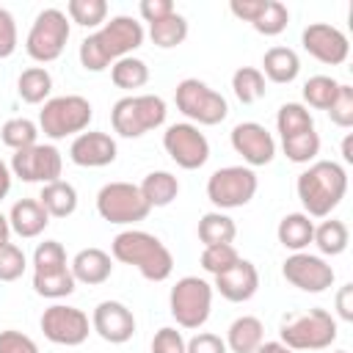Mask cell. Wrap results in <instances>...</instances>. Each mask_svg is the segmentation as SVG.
Masks as SVG:
<instances>
[{
	"label": "cell",
	"mask_w": 353,
	"mask_h": 353,
	"mask_svg": "<svg viewBox=\"0 0 353 353\" xmlns=\"http://www.w3.org/2000/svg\"><path fill=\"white\" fill-rule=\"evenodd\" d=\"M141 44H143V25L127 14H119L110 17V22H105L97 33L85 36L80 41L77 55L85 72H105L119 58L132 55Z\"/></svg>",
	"instance_id": "cell-1"
},
{
	"label": "cell",
	"mask_w": 353,
	"mask_h": 353,
	"mask_svg": "<svg viewBox=\"0 0 353 353\" xmlns=\"http://www.w3.org/2000/svg\"><path fill=\"white\" fill-rule=\"evenodd\" d=\"M295 190L309 218H328L347 193V171L334 160H314L298 174Z\"/></svg>",
	"instance_id": "cell-2"
},
{
	"label": "cell",
	"mask_w": 353,
	"mask_h": 353,
	"mask_svg": "<svg viewBox=\"0 0 353 353\" xmlns=\"http://www.w3.org/2000/svg\"><path fill=\"white\" fill-rule=\"evenodd\" d=\"M113 259L121 265H132L146 281H165L174 270V256L163 245L160 237L143 229H124L110 243Z\"/></svg>",
	"instance_id": "cell-3"
},
{
	"label": "cell",
	"mask_w": 353,
	"mask_h": 353,
	"mask_svg": "<svg viewBox=\"0 0 353 353\" xmlns=\"http://www.w3.org/2000/svg\"><path fill=\"white\" fill-rule=\"evenodd\" d=\"M165 102L157 94H130L121 97L113 110H110V124L113 132H119L121 138H141L157 127H163L165 121Z\"/></svg>",
	"instance_id": "cell-4"
},
{
	"label": "cell",
	"mask_w": 353,
	"mask_h": 353,
	"mask_svg": "<svg viewBox=\"0 0 353 353\" xmlns=\"http://www.w3.org/2000/svg\"><path fill=\"white\" fill-rule=\"evenodd\" d=\"M279 342L292 347L295 353L301 350H325L336 339V320L325 309H309L301 314H287L279 328Z\"/></svg>",
	"instance_id": "cell-5"
},
{
	"label": "cell",
	"mask_w": 353,
	"mask_h": 353,
	"mask_svg": "<svg viewBox=\"0 0 353 353\" xmlns=\"http://www.w3.org/2000/svg\"><path fill=\"white\" fill-rule=\"evenodd\" d=\"M91 119H94V108L85 97L63 94V97H52V99L44 102V108L39 110V130L47 138L61 141L66 135L85 132Z\"/></svg>",
	"instance_id": "cell-6"
},
{
	"label": "cell",
	"mask_w": 353,
	"mask_h": 353,
	"mask_svg": "<svg viewBox=\"0 0 353 353\" xmlns=\"http://www.w3.org/2000/svg\"><path fill=\"white\" fill-rule=\"evenodd\" d=\"M174 102H176V110L182 116H188L196 127L199 124L215 127V124H221L229 116L226 99L215 88H210L204 80H199V77L179 80L176 83V91H174Z\"/></svg>",
	"instance_id": "cell-7"
},
{
	"label": "cell",
	"mask_w": 353,
	"mask_h": 353,
	"mask_svg": "<svg viewBox=\"0 0 353 353\" xmlns=\"http://www.w3.org/2000/svg\"><path fill=\"white\" fill-rule=\"evenodd\" d=\"M168 309L179 328H201L212 309V284L199 276H182L168 292Z\"/></svg>",
	"instance_id": "cell-8"
},
{
	"label": "cell",
	"mask_w": 353,
	"mask_h": 353,
	"mask_svg": "<svg viewBox=\"0 0 353 353\" xmlns=\"http://www.w3.org/2000/svg\"><path fill=\"white\" fill-rule=\"evenodd\" d=\"M69 17L61 8H44L36 14L28 39H25V52L36 61V63H50L55 58H61L66 41H69Z\"/></svg>",
	"instance_id": "cell-9"
},
{
	"label": "cell",
	"mask_w": 353,
	"mask_h": 353,
	"mask_svg": "<svg viewBox=\"0 0 353 353\" xmlns=\"http://www.w3.org/2000/svg\"><path fill=\"white\" fill-rule=\"evenodd\" d=\"M97 212L108 223L130 226V223L143 221L152 212V207L146 204L138 185H132V182H108L97 193Z\"/></svg>",
	"instance_id": "cell-10"
},
{
	"label": "cell",
	"mask_w": 353,
	"mask_h": 353,
	"mask_svg": "<svg viewBox=\"0 0 353 353\" xmlns=\"http://www.w3.org/2000/svg\"><path fill=\"white\" fill-rule=\"evenodd\" d=\"M259 179L254 174V168L248 165H223L218 171H212V176L207 179V199L223 212V210H237L245 207L254 196H256Z\"/></svg>",
	"instance_id": "cell-11"
},
{
	"label": "cell",
	"mask_w": 353,
	"mask_h": 353,
	"mask_svg": "<svg viewBox=\"0 0 353 353\" xmlns=\"http://www.w3.org/2000/svg\"><path fill=\"white\" fill-rule=\"evenodd\" d=\"M163 149L185 171H196V168H201L210 160V141L190 121H176V124L165 127V132H163Z\"/></svg>",
	"instance_id": "cell-12"
},
{
	"label": "cell",
	"mask_w": 353,
	"mask_h": 353,
	"mask_svg": "<svg viewBox=\"0 0 353 353\" xmlns=\"http://www.w3.org/2000/svg\"><path fill=\"white\" fill-rule=\"evenodd\" d=\"M39 325H41V334L52 345H66V347L83 345L88 339V334H91L88 314L83 309L66 306V303H52L50 309H44Z\"/></svg>",
	"instance_id": "cell-13"
},
{
	"label": "cell",
	"mask_w": 353,
	"mask_h": 353,
	"mask_svg": "<svg viewBox=\"0 0 353 353\" xmlns=\"http://www.w3.org/2000/svg\"><path fill=\"white\" fill-rule=\"evenodd\" d=\"M11 174L22 182H55L63 171V157L52 143H33L11 154Z\"/></svg>",
	"instance_id": "cell-14"
},
{
	"label": "cell",
	"mask_w": 353,
	"mask_h": 353,
	"mask_svg": "<svg viewBox=\"0 0 353 353\" xmlns=\"http://www.w3.org/2000/svg\"><path fill=\"white\" fill-rule=\"evenodd\" d=\"M281 276L301 292H325L334 284V268L323 256L306 251L290 254L281 265Z\"/></svg>",
	"instance_id": "cell-15"
},
{
	"label": "cell",
	"mask_w": 353,
	"mask_h": 353,
	"mask_svg": "<svg viewBox=\"0 0 353 353\" xmlns=\"http://www.w3.org/2000/svg\"><path fill=\"white\" fill-rule=\"evenodd\" d=\"M301 44L303 50L317 58L320 63H328V66H339L347 61L350 55V44H347V36L334 28V25H325V22H312L303 28L301 33Z\"/></svg>",
	"instance_id": "cell-16"
},
{
	"label": "cell",
	"mask_w": 353,
	"mask_h": 353,
	"mask_svg": "<svg viewBox=\"0 0 353 353\" xmlns=\"http://www.w3.org/2000/svg\"><path fill=\"white\" fill-rule=\"evenodd\" d=\"M229 11L237 19L251 22V28L262 36H279L290 22V11L279 0H232Z\"/></svg>",
	"instance_id": "cell-17"
},
{
	"label": "cell",
	"mask_w": 353,
	"mask_h": 353,
	"mask_svg": "<svg viewBox=\"0 0 353 353\" xmlns=\"http://www.w3.org/2000/svg\"><path fill=\"white\" fill-rule=\"evenodd\" d=\"M229 141H232V149L248 163V168L268 165L276 157V141H273V135L259 121H240V124H234Z\"/></svg>",
	"instance_id": "cell-18"
},
{
	"label": "cell",
	"mask_w": 353,
	"mask_h": 353,
	"mask_svg": "<svg viewBox=\"0 0 353 353\" xmlns=\"http://www.w3.org/2000/svg\"><path fill=\"white\" fill-rule=\"evenodd\" d=\"M91 331L110 345H124L135 334V314L121 301H102L91 314Z\"/></svg>",
	"instance_id": "cell-19"
},
{
	"label": "cell",
	"mask_w": 353,
	"mask_h": 353,
	"mask_svg": "<svg viewBox=\"0 0 353 353\" xmlns=\"http://www.w3.org/2000/svg\"><path fill=\"white\" fill-rule=\"evenodd\" d=\"M212 290H218L221 298H226L232 303H245L259 290V270H256L254 262H248V259L240 256L232 268H226L223 273L215 276Z\"/></svg>",
	"instance_id": "cell-20"
},
{
	"label": "cell",
	"mask_w": 353,
	"mask_h": 353,
	"mask_svg": "<svg viewBox=\"0 0 353 353\" xmlns=\"http://www.w3.org/2000/svg\"><path fill=\"white\" fill-rule=\"evenodd\" d=\"M116 141L108 132H80L69 146V160L80 168H102L116 160Z\"/></svg>",
	"instance_id": "cell-21"
},
{
	"label": "cell",
	"mask_w": 353,
	"mask_h": 353,
	"mask_svg": "<svg viewBox=\"0 0 353 353\" xmlns=\"http://www.w3.org/2000/svg\"><path fill=\"white\" fill-rule=\"evenodd\" d=\"M69 270L74 276L77 284H88V287H97V284H105L113 273V259L108 251L102 248H83L74 254V259L69 262Z\"/></svg>",
	"instance_id": "cell-22"
},
{
	"label": "cell",
	"mask_w": 353,
	"mask_h": 353,
	"mask_svg": "<svg viewBox=\"0 0 353 353\" xmlns=\"http://www.w3.org/2000/svg\"><path fill=\"white\" fill-rule=\"evenodd\" d=\"M47 223H50V215L39 204V199H19V201H14V207L8 212V226L22 240L39 237L47 229Z\"/></svg>",
	"instance_id": "cell-23"
},
{
	"label": "cell",
	"mask_w": 353,
	"mask_h": 353,
	"mask_svg": "<svg viewBox=\"0 0 353 353\" xmlns=\"http://www.w3.org/2000/svg\"><path fill=\"white\" fill-rule=\"evenodd\" d=\"M223 342H226V350H232V353H254L265 342V325L259 317L243 314V317L232 320Z\"/></svg>",
	"instance_id": "cell-24"
},
{
	"label": "cell",
	"mask_w": 353,
	"mask_h": 353,
	"mask_svg": "<svg viewBox=\"0 0 353 353\" xmlns=\"http://www.w3.org/2000/svg\"><path fill=\"white\" fill-rule=\"evenodd\" d=\"M270 83H279V85H287L298 77L301 72V58L292 47H270L265 55H262V69H259Z\"/></svg>",
	"instance_id": "cell-25"
},
{
	"label": "cell",
	"mask_w": 353,
	"mask_h": 353,
	"mask_svg": "<svg viewBox=\"0 0 353 353\" xmlns=\"http://www.w3.org/2000/svg\"><path fill=\"white\" fill-rule=\"evenodd\" d=\"M276 237H279V243H281L287 251L298 254V251H303V248L312 243V237H314V221H312L306 212H287V215L279 221Z\"/></svg>",
	"instance_id": "cell-26"
},
{
	"label": "cell",
	"mask_w": 353,
	"mask_h": 353,
	"mask_svg": "<svg viewBox=\"0 0 353 353\" xmlns=\"http://www.w3.org/2000/svg\"><path fill=\"white\" fill-rule=\"evenodd\" d=\"M39 204L47 210L50 218H69V215L77 210V190H74V185L66 182V179L47 182V185H41Z\"/></svg>",
	"instance_id": "cell-27"
},
{
	"label": "cell",
	"mask_w": 353,
	"mask_h": 353,
	"mask_svg": "<svg viewBox=\"0 0 353 353\" xmlns=\"http://www.w3.org/2000/svg\"><path fill=\"white\" fill-rule=\"evenodd\" d=\"M138 188L149 207H168L179 196V179L171 171H149Z\"/></svg>",
	"instance_id": "cell-28"
},
{
	"label": "cell",
	"mask_w": 353,
	"mask_h": 353,
	"mask_svg": "<svg viewBox=\"0 0 353 353\" xmlns=\"http://www.w3.org/2000/svg\"><path fill=\"white\" fill-rule=\"evenodd\" d=\"M234 237H237V223L226 212L212 210V212L201 215V221H199V240L204 245H229Z\"/></svg>",
	"instance_id": "cell-29"
},
{
	"label": "cell",
	"mask_w": 353,
	"mask_h": 353,
	"mask_svg": "<svg viewBox=\"0 0 353 353\" xmlns=\"http://www.w3.org/2000/svg\"><path fill=\"white\" fill-rule=\"evenodd\" d=\"M52 91V74L44 69V66H30L19 74L17 80V94L22 102L28 105H39V102H47Z\"/></svg>",
	"instance_id": "cell-30"
},
{
	"label": "cell",
	"mask_w": 353,
	"mask_h": 353,
	"mask_svg": "<svg viewBox=\"0 0 353 353\" xmlns=\"http://www.w3.org/2000/svg\"><path fill=\"white\" fill-rule=\"evenodd\" d=\"M312 243L317 245L320 254H325V256H339V254L347 248V243H350V232H347V226H345L342 221L328 218V221H323V223L314 226Z\"/></svg>",
	"instance_id": "cell-31"
},
{
	"label": "cell",
	"mask_w": 353,
	"mask_h": 353,
	"mask_svg": "<svg viewBox=\"0 0 353 353\" xmlns=\"http://www.w3.org/2000/svg\"><path fill=\"white\" fill-rule=\"evenodd\" d=\"M149 39H152V44L160 47V50L179 47V44L188 39V19L174 11L171 17H165V19L149 25Z\"/></svg>",
	"instance_id": "cell-32"
},
{
	"label": "cell",
	"mask_w": 353,
	"mask_h": 353,
	"mask_svg": "<svg viewBox=\"0 0 353 353\" xmlns=\"http://www.w3.org/2000/svg\"><path fill=\"white\" fill-rule=\"evenodd\" d=\"M110 80L116 88H124V91H132V88H141L149 83V66L146 61L135 58V55H127V58H119L113 66H110Z\"/></svg>",
	"instance_id": "cell-33"
},
{
	"label": "cell",
	"mask_w": 353,
	"mask_h": 353,
	"mask_svg": "<svg viewBox=\"0 0 353 353\" xmlns=\"http://www.w3.org/2000/svg\"><path fill=\"white\" fill-rule=\"evenodd\" d=\"M232 91L243 105H254L265 97V74L256 66H240L232 74Z\"/></svg>",
	"instance_id": "cell-34"
},
{
	"label": "cell",
	"mask_w": 353,
	"mask_h": 353,
	"mask_svg": "<svg viewBox=\"0 0 353 353\" xmlns=\"http://www.w3.org/2000/svg\"><path fill=\"white\" fill-rule=\"evenodd\" d=\"M276 130L281 138H290V135H298V132H306V130H314V119L309 113L306 105L301 102H284L276 113Z\"/></svg>",
	"instance_id": "cell-35"
},
{
	"label": "cell",
	"mask_w": 353,
	"mask_h": 353,
	"mask_svg": "<svg viewBox=\"0 0 353 353\" xmlns=\"http://www.w3.org/2000/svg\"><path fill=\"white\" fill-rule=\"evenodd\" d=\"M281 149H284V154H287L290 163L309 165V163H314L317 154H320V135H317L314 130H306V132L281 138Z\"/></svg>",
	"instance_id": "cell-36"
},
{
	"label": "cell",
	"mask_w": 353,
	"mask_h": 353,
	"mask_svg": "<svg viewBox=\"0 0 353 353\" xmlns=\"http://www.w3.org/2000/svg\"><path fill=\"white\" fill-rule=\"evenodd\" d=\"M74 287H77V281H74V276H72L69 268L55 270V273H33V290H36V295H41V298L58 301V298L72 295Z\"/></svg>",
	"instance_id": "cell-37"
},
{
	"label": "cell",
	"mask_w": 353,
	"mask_h": 353,
	"mask_svg": "<svg viewBox=\"0 0 353 353\" xmlns=\"http://www.w3.org/2000/svg\"><path fill=\"white\" fill-rule=\"evenodd\" d=\"M0 141L8 146V149H14V152H19V149H28V146H33V143H39V124L36 121H30V119H8L3 127H0Z\"/></svg>",
	"instance_id": "cell-38"
},
{
	"label": "cell",
	"mask_w": 353,
	"mask_h": 353,
	"mask_svg": "<svg viewBox=\"0 0 353 353\" xmlns=\"http://www.w3.org/2000/svg\"><path fill=\"white\" fill-rule=\"evenodd\" d=\"M336 91H339V83L328 74H314L303 83V102L314 110H328L331 102L336 99Z\"/></svg>",
	"instance_id": "cell-39"
},
{
	"label": "cell",
	"mask_w": 353,
	"mask_h": 353,
	"mask_svg": "<svg viewBox=\"0 0 353 353\" xmlns=\"http://www.w3.org/2000/svg\"><path fill=\"white\" fill-rule=\"evenodd\" d=\"M66 14L72 22H77L83 28H97L108 19V3L105 0H69Z\"/></svg>",
	"instance_id": "cell-40"
},
{
	"label": "cell",
	"mask_w": 353,
	"mask_h": 353,
	"mask_svg": "<svg viewBox=\"0 0 353 353\" xmlns=\"http://www.w3.org/2000/svg\"><path fill=\"white\" fill-rule=\"evenodd\" d=\"M69 268L66 262V251L58 240H44L36 245L33 251V273H55V270H63Z\"/></svg>",
	"instance_id": "cell-41"
},
{
	"label": "cell",
	"mask_w": 353,
	"mask_h": 353,
	"mask_svg": "<svg viewBox=\"0 0 353 353\" xmlns=\"http://www.w3.org/2000/svg\"><path fill=\"white\" fill-rule=\"evenodd\" d=\"M237 259H240V254H237V248H234L232 243H229V245H204V251H201V256H199L201 268H204L210 276L223 273V270L232 268Z\"/></svg>",
	"instance_id": "cell-42"
},
{
	"label": "cell",
	"mask_w": 353,
	"mask_h": 353,
	"mask_svg": "<svg viewBox=\"0 0 353 353\" xmlns=\"http://www.w3.org/2000/svg\"><path fill=\"white\" fill-rule=\"evenodd\" d=\"M28 268V256L19 245L3 243L0 245V281H17Z\"/></svg>",
	"instance_id": "cell-43"
},
{
	"label": "cell",
	"mask_w": 353,
	"mask_h": 353,
	"mask_svg": "<svg viewBox=\"0 0 353 353\" xmlns=\"http://www.w3.org/2000/svg\"><path fill=\"white\" fill-rule=\"evenodd\" d=\"M331 116V121L342 130L353 127V85H345L339 83V91H336V99L331 102V108L325 110Z\"/></svg>",
	"instance_id": "cell-44"
},
{
	"label": "cell",
	"mask_w": 353,
	"mask_h": 353,
	"mask_svg": "<svg viewBox=\"0 0 353 353\" xmlns=\"http://www.w3.org/2000/svg\"><path fill=\"white\" fill-rule=\"evenodd\" d=\"M185 345L188 342L182 331H176L174 325H165L152 336V353H185Z\"/></svg>",
	"instance_id": "cell-45"
},
{
	"label": "cell",
	"mask_w": 353,
	"mask_h": 353,
	"mask_svg": "<svg viewBox=\"0 0 353 353\" xmlns=\"http://www.w3.org/2000/svg\"><path fill=\"white\" fill-rule=\"evenodd\" d=\"M0 353H39V345L28 334L6 328L0 331Z\"/></svg>",
	"instance_id": "cell-46"
},
{
	"label": "cell",
	"mask_w": 353,
	"mask_h": 353,
	"mask_svg": "<svg viewBox=\"0 0 353 353\" xmlns=\"http://www.w3.org/2000/svg\"><path fill=\"white\" fill-rule=\"evenodd\" d=\"M17 50V22L8 8L0 6V61L11 58Z\"/></svg>",
	"instance_id": "cell-47"
},
{
	"label": "cell",
	"mask_w": 353,
	"mask_h": 353,
	"mask_svg": "<svg viewBox=\"0 0 353 353\" xmlns=\"http://www.w3.org/2000/svg\"><path fill=\"white\" fill-rule=\"evenodd\" d=\"M185 353H229V350H226V342H223L218 334L199 331V334L185 345Z\"/></svg>",
	"instance_id": "cell-48"
},
{
	"label": "cell",
	"mask_w": 353,
	"mask_h": 353,
	"mask_svg": "<svg viewBox=\"0 0 353 353\" xmlns=\"http://www.w3.org/2000/svg\"><path fill=\"white\" fill-rule=\"evenodd\" d=\"M176 8H174V3L171 0H141L138 3V14L143 17V22H160V19H165V17H171Z\"/></svg>",
	"instance_id": "cell-49"
},
{
	"label": "cell",
	"mask_w": 353,
	"mask_h": 353,
	"mask_svg": "<svg viewBox=\"0 0 353 353\" xmlns=\"http://www.w3.org/2000/svg\"><path fill=\"white\" fill-rule=\"evenodd\" d=\"M336 314L345 323H353V284H342L336 292Z\"/></svg>",
	"instance_id": "cell-50"
},
{
	"label": "cell",
	"mask_w": 353,
	"mask_h": 353,
	"mask_svg": "<svg viewBox=\"0 0 353 353\" xmlns=\"http://www.w3.org/2000/svg\"><path fill=\"white\" fill-rule=\"evenodd\" d=\"M11 176H14V174H11V168L0 160V201H3V199L8 196V190H11Z\"/></svg>",
	"instance_id": "cell-51"
},
{
	"label": "cell",
	"mask_w": 353,
	"mask_h": 353,
	"mask_svg": "<svg viewBox=\"0 0 353 353\" xmlns=\"http://www.w3.org/2000/svg\"><path fill=\"white\" fill-rule=\"evenodd\" d=\"M254 353H295V350H292V347H287L284 342H279V339H276V342H262V345H259Z\"/></svg>",
	"instance_id": "cell-52"
},
{
	"label": "cell",
	"mask_w": 353,
	"mask_h": 353,
	"mask_svg": "<svg viewBox=\"0 0 353 353\" xmlns=\"http://www.w3.org/2000/svg\"><path fill=\"white\" fill-rule=\"evenodd\" d=\"M342 160L345 163H353V135L347 132L345 141H342Z\"/></svg>",
	"instance_id": "cell-53"
},
{
	"label": "cell",
	"mask_w": 353,
	"mask_h": 353,
	"mask_svg": "<svg viewBox=\"0 0 353 353\" xmlns=\"http://www.w3.org/2000/svg\"><path fill=\"white\" fill-rule=\"evenodd\" d=\"M8 237H11V226H8V215H3V212H0V245H3V243H11Z\"/></svg>",
	"instance_id": "cell-54"
},
{
	"label": "cell",
	"mask_w": 353,
	"mask_h": 353,
	"mask_svg": "<svg viewBox=\"0 0 353 353\" xmlns=\"http://www.w3.org/2000/svg\"><path fill=\"white\" fill-rule=\"evenodd\" d=\"M334 353H347V350H334Z\"/></svg>",
	"instance_id": "cell-55"
}]
</instances>
